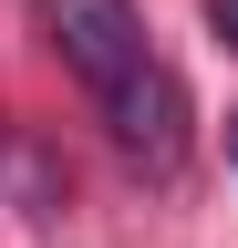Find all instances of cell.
Listing matches in <instances>:
<instances>
[{"label": "cell", "mask_w": 238, "mask_h": 248, "mask_svg": "<svg viewBox=\"0 0 238 248\" xmlns=\"http://www.w3.org/2000/svg\"><path fill=\"white\" fill-rule=\"evenodd\" d=\"M32 11H42V42L63 52V73L94 93V104H104V93L135 73L145 52H156V42H145V11H135V0H32Z\"/></svg>", "instance_id": "6da1fadb"}, {"label": "cell", "mask_w": 238, "mask_h": 248, "mask_svg": "<svg viewBox=\"0 0 238 248\" xmlns=\"http://www.w3.org/2000/svg\"><path fill=\"white\" fill-rule=\"evenodd\" d=\"M104 124H114V145H125V155H145V166H176V155H187V83H176L156 52H145L135 73L104 93Z\"/></svg>", "instance_id": "7a4b0ae2"}, {"label": "cell", "mask_w": 238, "mask_h": 248, "mask_svg": "<svg viewBox=\"0 0 238 248\" xmlns=\"http://www.w3.org/2000/svg\"><path fill=\"white\" fill-rule=\"evenodd\" d=\"M207 31H218V42L238 52V0H207Z\"/></svg>", "instance_id": "3957f363"}, {"label": "cell", "mask_w": 238, "mask_h": 248, "mask_svg": "<svg viewBox=\"0 0 238 248\" xmlns=\"http://www.w3.org/2000/svg\"><path fill=\"white\" fill-rule=\"evenodd\" d=\"M228 166H238V114H228Z\"/></svg>", "instance_id": "277c9868"}]
</instances>
